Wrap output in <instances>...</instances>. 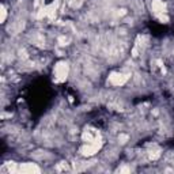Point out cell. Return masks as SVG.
Instances as JSON below:
<instances>
[{"label":"cell","mask_w":174,"mask_h":174,"mask_svg":"<svg viewBox=\"0 0 174 174\" xmlns=\"http://www.w3.org/2000/svg\"><path fill=\"white\" fill-rule=\"evenodd\" d=\"M19 171H22V173H40V169L33 163H23L19 167Z\"/></svg>","instance_id":"4"},{"label":"cell","mask_w":174,"mask_h":174,"mask_svg":"<svg viewBox=\"0 0 174 174\" xmlns=\"http://www.w3.org/2000/svg\"><path fill=\"white\" fill-rule=\"evenodd\" d=\"M159 156H161V152H159L158 150H156V151H151V152H150V158H151V159H158Z\"/></svg>","instance_id":"5"},{"label":"cell","mask_w":174,"mask_h":174,"mask_svg":"<svg viewBox=\"0 0 174 174\" xmlns=\"http://www.w3.org/2000/svg\"><path fill=\"white\" fill-rule=\"evenodd\" d=\"M152 10H154V13H156L158 15L159 14H163L166 11V6H165V3L162 1V0H152Z\"/></svg>","instance_id":"3"},{"label":"cell","mask_w":174,"mask_h":174,"mask_svg":"<svg viewBox=\"0 0 174 174\" xmlns=\"http://www.w3.org/2000/svg\"><path fill=\"white\" fill-rule=\"evenodd\" d=\"M118 140H120V143H127L128 135H120V136H118Z\"/></svg>","instance_id":"6"},{"label":"cell","mask_w":174,"mask_h":174,"mask_svg":"<svg viewBox=\"0 0 174 174\" xmlns=\"http://www.w3.org/2000/svg\"><path fill=\"white\" fill-rule=\"evenodd\" d=\"M127 80H128V75H124V74L113 72V74L109 76V82L112 83L113 86H123Z\"/></svg>","instance_id":"2"},{"label":"cell","mask_w":174,"mask_h":174,"mask_svg":"<svg viewBox=\"0 0 174 174\" xmlns=\"http://www.w3.org/2000/svg\"><path fill=\"white\" fill-rule=\"evenodd\" d=\"M67 75H68V65L65 63H59L56 67H55V76H56L57 82H63L67 79Z\"/></svg>","instance_id":"1"},{"label":"cell","mask_w":174,"mask_h":174,"mask_svg":"<svg viewBox=\"0 0 174 174\" xmlns=\"http://www.w3.org/2000/svg\"><path fill=\"white\" fill-rule=\"evenodd\" d=\"M6 15H7V13H6V8L1 6V22H4L6 20Z\"/></svg>","instance_id":"7"}]
</instances>
